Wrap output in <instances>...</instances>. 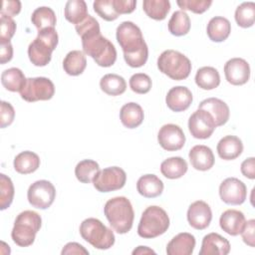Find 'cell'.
I'll list each match as a JSON object with an SVG mask.
<instances>
[{
	"label": "cell",
	"mask_w": 255,
	"mask_h": 255,
	"mask_svg": "<svg viewBox=\"0 0 255 255\" xmlns=\"http://www.w3.org/2000/svg\"><path fill=\"white\" fill-rule=\"evenodd\" d=\"M15 118V111L14 108L10 103L5 101L1 102V112H0V127L4 128L10 126Z\"/></svg>",
	"instance_id": "f6af8a7d"
},
{
	"label": "cell",
	"mask_w": 255,
	"mask_h": 255,
	"mask_svg": "<svg viewBox=\"0 0 255 255\" xmlns=\"http://www.w3.org/2000/svg\"><path fill=\"white\" fill-rule=\"evenodd\" d=\"M62 255H67V254H85L89 255V251L85 249V247L77 242H69L67 243L63 250H62Z\"/></svg>",
	"instance_id": "f907efd6"
},
{
	"label": "cell",
	"mask_w": 255,
	"mask_h": 255,
	"mask_svg": "<svg viewBox=\"0 0 255 255\" xmlns=\"http://www.w3.org/2000/svg\"><path fill=\"white\" fill-rule=\"evenodd\" d=\"M195 83L202 90H213L220 84V75L213 67H202L197 70Z\"/></svg>",
	"instance_id": "f546056e"
},
{
	"label": "cell",
	"mask_w": 255,
	"mask_h": 255,
	"mask_svg": "<svg viewBox=\"0 0 255 255\" xmlns=\"http://www.w3.org/2000/svg\"><path fill=\"white\" fill-rule=\"evenodd\" d=\"M155 254V252L152 250V249H150V248H148V247H146V246H138L136 249H134L133 251H132V255H135V254Z\"/></svg>",
	"instance_id": "f5cc1de1"
},
{
	"label": "cell",
	"mask_w": 255,
	"mask_h": 255,
	"mask_svg": "<svg viewBox=\"0 0 255 255\" xmlns=\"http://www.w3.org/2000/svg\"><path fill=\"white\" fill-rule=\"evenodd\" d=\"M151 79L148 75L143 73H136L129 79V87L132 92L136 94H146L151 89Z\"/></svg>",
	"instance_id": "60d3db41"
},
{
	"label": "cell",
	"mask_w": 255,
	"mask_h": 255,
	"mask_svg": "<svg viewBox=\"0 0 255 255\" xmlns=\"http://www.w3.org/2000/svg\"><path fill=\"white\" fill-rule=\"evenodd\" d=\"M41 225L42 218L37 212L32 210L22 211L17 215L11 231V237L14 243L20 247L32 245Z\"/></svg>",
	"instance_id": "5b68a950"
},
{
	"label": "cell",
	"mask_w": 255,
	"mask_h": 255,
	"mask_svg": "<svg viewBox=\"0 0 255 255\" xmlns=\"http://www.w3.org/2000/svg\"><path fill=\"white\" fill-rule=\"evenodd\" d=\"M189 16L182 10H177L172 13L168 21V31L176 37L186 35L190 30Z\"/></svg>",
	"instance_id": "e575fe53"
},
{
	"label": "cell",
	"mask_w": 255,
	"mask_h": 255,
	"mask_svg": "<svg viewBox=\"0 0 255 255\" xmlns=\"http://www.w3.org/2000/svg\"><path fill=\"white\" fill-rule=\"evenodd\" d=\"M241 172L249 179L255 178V158L253 156L248 157L241 163Z\"/></svg>",
	"instance_id": "681fc988"
},
{
	"label": "cell",
	"mask_w": 255,
	"mask_h": 255,
	"mask_svg": "<svg viewBox=\"0 0 255 255\" xmlns=\"http://www.w3.org/2000/svg\"><path fill=\"white\" fill-rule=\"evenodd\" d=\"M192 100L193 97L190 90L183 86H176L171 88L165 97V103L167 107L175 113L187 110L190 107Z\"/></svg>",
	"instance_id": "e0dca14e"
},
{
	"label": "cell",
	"mask_w": 255,
	"mask_h": 255,
	"mask_svg": "<svg viewBox=\"0 0 255 255\" xmlns=\"http://www.w3.org/2000/svg\"><path fill=\"white\" fill-rule=\"evenodd\" d=\"M21 11V2L19 0H4L2 2L1 15H6L9 17L16 16Z\"/></svg>",
	"instance_id": "7dc6e473"
},
{
	"label": "cell",
	"mask_w": 255,
	"mask_h": 255,
	"mask_svg": "<svg viewBox=\"0 0 255 255\" xmlns=\"http://www.w3.org/2000/svg\"><path fill=\"white\" fill-rule=\"evenodd\" d=\"M16 31V23L12 17L1 15L0 19V44L10 42Z\"/></svg>",
	"instance_id": "7bdbcfd3"
},
{
	"label": "cell",
	"mask_w": 255,
	"mask_h": 255,
	"mask_svg": "<svg viewBox=\"0 0 255 255\" xmlns=\"http://www.w3.org/2000/svg\"><path fill=\"white\" fill-rule=\"evenodd\" d=\"M235 21L238 26L242 28H249L253 26L255 21V3L243 2L235 10Z\"/></svg>",
	"instance_id": "74e56055"
},
{
	"label": "cell",
	"mask_w": 255,
	"mask_h": 255,
	"mask_svg": "<svg viewBox=\"0 0 255 255\" xmlns=\"http://www.w3.org/2000/svg\"><path fill=\"white\" fill-rule=\"evenodd\" d=\"M158 70L174 81L185 80L191 72V62L182 53L175 50L163 51L157 59Z\"/></svg>",
	"instance_id": "52a82bcc"
},
{
	"label": "cell",
	"mask_w": 255,
	"mask_h": 255,
	"mask_svg": "<svg viewBox=\"0 0 255 255\" xmlns=\"http://www.w3.org/2000/svg\"><path fill=\"white\" fill-rule=\"evenodd\" d=\"M56 197L55 186L48 180L42 179L32 183L27 191L29 203L38 209L49 208Z\"/></svg>",
	"instance_id": "8fae6325"
},
{
	"label": "cell",
	"mask_w": 255,
	"mask_h": 255,
	"mask_svg": "<svg viewBox=\"0 0 255 255\" xmlns=\"http://www.w3.org/2000/svg\"><path fill=\"white\" fill-rule=\"evenodd\" d=\"M217 153L224 160H233L243 151L242 140L235 135H226L217 143Z\"/></svg>",
	"instance_id": "603a6c76"
},
{
	"label": "cell",
	"mask_w": 255,
	"mask_h": 255,
	"mask_svg": "<svg viewBox=\"0 0 255 255\" xmlns=\"http://www.w3.org/2000/svg\"><path fill=\"white\" fill-rule=\"evenodd\" d=\"M206 32L211 41L217 43L223 42L230 35L231 24L228 19L221 16H215L209 20Z\"/></svg>",
	"instance_id": "484cf974"
},
{
	"label": "cell",
	"mask_w": 255,
	"mask_h": 255,
	"mask_svg": "<svg viewBox=\"0 0 255 255\" xmlns=\"http://www.w3.org/2000/svg\"><path fill=\"white\" fill-rule=\"evenodd\" d=\"M212 219V211L210 206L202 200L194 201L187 210V220L191 227L197 230L207 228Z\"/></svg>",
	"instance_id": "2e32d148"
},
{
	"label": "cell",
	"mask_w": 255,
	"mask_h": 255,
	"mask_svg": "<svg viewBox=\"0 0 255 255\" xmlns=\"http://www.w3.org/2000/svg\"><path fill=\"white\" fill-rule=\"evenodd\" d=\"M127 181L126 171L119 166L100 169L93 179L94 187L100 192H111L121 189Z\"/></svg>",
	"instance_id": "30bf717a"
},
{
	"label": "cell",
	"mask_w": 255,
	"mask_h": 255,
	"mask_svg": "<svg viewBox=\"0 0 255 255\" xmlns=\"http://www.w3.org/2000/svg\"><path fill=\"white\" fill-rule=\"evenodd\" d=\"M113 5L116 12L121 14H129L133 12L136 6L135 0H113Z\"/></svg>",
	"instance_id": "c3c4849f"
},
{
	"label": "cell",
	"mask_w": 255,
	"mask_h": 255,
	"mask_svg": "<svg viewBox=\"0 0 255 255\" xmlns=\"http://www.w3.org/2000/svg\"><path fill=\"white\" fill-rule=\"evenodd\" d=\"M219 195L223 202L229 205L242 204L247 196L246 185L236 177L224 179L219 186Z\"/></svg>",
	"instance_id": "4fadbf2b"
},
{
	"label": "cell",
	"mask_w": 255,
	"mask_h": 255,
	"mask_svg": "<svg viewBox=\"0 0 255 255\" xmlns=\"http://www.w3.org/2000/svg\"><path fill=\"white\" fill-rule=\"evenodd\" d=\"M64 15L70 23L79 24L89 15L86 2L84 0H69L65 5Z\"/></svg>",
	"instance_id": "d6a6232c"
},
{
	"label": "cell",
	"mask_w": 255,
	"mask_h": 255,
	"mask_svg": "<svg viewBox=\"0 0 255 255\" xmlns=\"http://www.w3.org/2000/svg\"><path fill=\"white\" fill-rule=\"evenodd\" d=\"M117 40L124 52L126 63L131 68L142 67L148 58V48L140 29L130 21L122 22L117 28Z\"/></svg>",
	"instance_id": "6da1fadb"
},
{
	"label": "cell",
	"mask_w": 255,
	"mask_h": 255,
	"mask_svg": "<svg viewBox=\"0 0 255 255\" xmlns=\"http://www.w3.org/2000/svg\"><path fill=\"white\" fill-rule=\"evenodd\" d=\"M75 28H76L77 34L80 37H83L84 35H87L89 33L101 30L99 22L91 15H88L82 22L75 25Z\"/></svg>",
	"instance_id": "ee69618b"
},
{
	"label": "cell",
	"mask_w": 255,
	"mask_h": 255,
	"mask_svg": "<svg viewBox=\"0 0 255 255\" xmlns=\"http://www.w3.org/2000/svg\"><path fill=\"white\" fill-rule=\"evenodd\" d=\"M31 21L38 31H40L45 28H55L57 19L53 9L42 6L34 10L31 16Z\"/></svg>",
	"instance_id": "836d02e7"
},
{
	"label": "cell",
	"mask_w": 255,
	"mask_h": 255,
	"mask_svg": "<svg viewBox=\"0 0 255 255\" xmlns=\"http://www.w3.org/2000/svg\"><path fill=\"white\" fill-rule=\"evenodd\" d=\"M14 185L11 178L4 173L0 174V209H7L14 198Z\"/></svg>",
	"instance_id": "f35d334b"
},
{
	"label": "cell",
	"mask_w": 255,
	"mask_h": 255,
	"mask_svg": "<svg viewBox=\"0 0 255 255\" xmlns=\"http://www.w3.org/2000/svg\"><path fill=\"white\" fill-rule=\"evenodd\" d=\"M254 232H255V220L254 219H250V220L245 222L244 228H243V230L240 233L244 243L247 244L250 247H254L255 246Z\"/></svg>",
	"instance_id": "bcb514c9"
},
{
	"label": "cell",
	"mask_w": 255,
	"mask_h": 255,
	"mask_svg": "<svg viewBox=\"0 0 255 255\" xmlns=\"http://www.w3.org/2000/svg\"><path fill=\"white\" fill-rule=\"evenodd\" d=\"M104 213L112 228L119 234H126L131 229L134 212L127 197L117 196L109 199L105 204Z\"/></svg>",
	"instance_id": "7a4b0ae2"
},
{
	"label": "cell",
	"mask_w": 255,
	"mask_h": 255,
	"mask_svg": "<svg viewBox=\"0 0 255 255\" xmlns=\"http://www.w3.org/2000/svg\"><path fill=\"white\" fill-rule=\"evenodd\" d=\"M163 182L155 174H144L136 182V189L140 195L146 198L159 196L163 191Z\"/></svg>",
	"instance_id": "cb8c5ba5"
},
{
	"label": "cell",
	"mask_w": 255,
	"mask_h": 255,
	"mask_svg": "<svg viewBox=\"0 0 255 255\" xmlns=\"http://www.w3.org/2000/svg\"><path fill=\"white\" fill-rule=\"evenodd\" d=\"M142 9L149 18L161 21L165 19L170 10V2L168 0H144Z\"/></svg>",
	"instance_id": "d590c367"
},
{
	"label": "cell",
	"mask_w": 255,
	"mask_h": 255,
	"mask_svg": "<svg viewBox=\"0 0 255 255\" xmlns=\"http://www.w3.org/2000/svg\"><path fill=\"white\" fill-rule=\"evenodd\" d=\"M246 219L243 212L236 209H228L224 211L219 219L221 229L231 236L241 233L244 228Z\"/></svg>",
	"instance_id": "ffe728a7"
},
{
	"label": "cell",
	"mask_w": 255,
	"mask_h": 255,
	"mask_svg": "<svg viewBox=\"0 0 255 255\" xmlns=\"http://www.w3.org/2000/svg\"><path fill=\"white\" fill-rule=\"evenodd\" d=\"M169 227V217L159 206H148L141 214L137 234L141 238L151 239L163 234Z\"/></svg>",
	"instance_id": "8992f818"
},
{
	"label": "cell",
	"mask_w": 255,
	"mask_h": 255,
	"mask_svg": "<svg viewBox=\"0 0 255 255\" xmlns=\"http://www.w3.org/2000/svg\"><path fill=\"white\" fill-rule=\"evenodd\" d=\"M229 252V241L220 234L211 232L203 237L199 255H226Z\"/></svg>",
	"instance_id": "ac0fdd59"
},
{
	"label": "cell",
	"mask_w": 255,
	"mask_h": 255,
	"mask_svg": "<svg viewBox=\"0 0 255 255\" xmlns=\"http://www.w3.org/2000/svg\"><path fill=\"white\" fill-rule=\"evenodd\" d=\"M13 164L18 173L29 174L36 171L40 166V157L33 151L25 150L15 156Z\"/></svg>",
	"instance_id": "4316f807"
},
{
	"label": "cell",
	"mask_w": 255,
	"mask_h": 255,
	"mask_svg": "<svg viewBox=\"0 0 255 255\" xmlns=\"http://www.w3.org/2000/svg\"><path fill=\"white\" fill-rule=\"evenodd\" d=\"M224 74L227 82L234 86H241L250 78V66L242 58H232L224 65Z\"/></svg>",
	"instance_id": "9a60e30c"
},
{
	"label": "cell",
	"mask_w": 255,
	"mask_h": 255,
	"mask_svg": "<svg viewBox=\"0 0 255 255\" xmlns=\"http://www.w3.org/2000/svg\"><path fill=\"white\" fill-rule=\"evenodd\" d=\"M189 160L193 168L196 170L206 171L214 165V154L210 147L197 144L189 150Z\"/></svg>",
	"instance_id": "44dd1931"
},
{
	"label": "cell",
	"mask_w": 255,
	"mask_h": 255,
	"mask_svg": "<svg viewBox=\"0 0 255 255\" xmlns=\"http://www.w3.org/2000/svg\"><path fill=\"white\" fill-rule=\"evenodd\" d=\"M82 238L93 247L106 250L115 244V234L101 220L97 218H87L80 225Z\"/></svg>",
	"instance_id": "ba28073f"
},
{
	"label": "cell",
	"mask_w": 255,
	"mask_h": 255,
	"mask_svg": "<svg viewBox=\"0 0 255 255\" xmlns=\"http://www.w3.org/2000/svg\"><path fill=\"white\" fill-rule=\"evenodd\" d=\"M187 168V162L180 156L168 157L160 164V172L169 179L180 178L186 173Z\"/></svg>",
	"instance_id": "83f0119b"
},
{
	"label": "cell",
	"mask_w": 255,
	"mask_h": 255,
	"mask_svg": "<svg viewBox=\"0 0 255 255\" xmlns=\"http://www.w3.org/2000/svg\"><path fill=\"white\" fill-rule=\"evenodd\" d=\"M100 170V165L93 159H83L75 167V175L82 183L93 182L95 175Z\"/></svg>",
	"instance_id": "8d00e7d4"
},
{
	"label": "cell",
	"mask_w": 255,
	"mask_h": 255,
	"mask_svg": "<svg viewBox=\"0 0 255 255\" xmlns=\"http://www.w3.org/2000/svg\"><path fill=\"white\" fill-rule=\"evenodd\" d=\"M93 7L95 12L106 21H115L119 17L114 8L113 0H97L93 3Z\"/></svg>",
	"instance_id": "ab89813d"
},
{
	"label": "cell",
	"mask_w": 255,
	"mask_h": 255,
	"mask_svg": "<svg viewBox=\"0 0 255 255\" xmlns=\"http://www.w3.org/2000/svg\"><path fill=\"white\" fill-rule=\"evenodd\" d=\"M160 146L167 151L179 150L185 143V135L181 128L174 124H167L160 128L157 133Z\"/></svg>",
	"instance_id": "5bb4252c"
},
{
	"label": "cell",
	"mask_w": 255,
	"mask_h": 255,
	"mask_svg": "<svg viewBox=\"0 0 255 255\" xmlns=\"http://www.w3.org/2000/svg\"><path fill=\"white\" fill-rule=\"evenodd\" d=\"M101 90L109 96H120L126 92V80L117 74H107L100 81Z\"/></svg>",
	"instance_id": "4dcf8cb0"
},
{
	"label": "cell",
	"mask_w": 255,
	"mask_h": 255,
	"mask_svg": "<svg viewBox=\"0 0 255 255\" xmlns=\"http://www.w3.org/2000/svg\"><path fill=\"white\" fill-rule=\"evenodd\" d=\"M26 80L25 75L18 68L7 69L1 75V83L3 87L10 92L20 93L26 83Z\"/></svg>",
	"instance_id": "1f68e13d"
},
{
	"label": "cell",
	"mask_w": 255,
	"mask_h": 255,
	"mask_svg": "<svg viewBox=\"0 0 255 255\" xmlns=\"http://www.w3.org/2000/svg\"><path fill=\"white\" fill-rule=\"evenodd\" d=\"M216 128L212 116L201 109L195 111L188 120V129L195 138L205 139L211 136Z\"/></svg>",
	"instance_id": "7c38bea8"
},
{
	"label": "cell",
	"mask_w": 255,
	"mask_h": 255,
	"mask_svg": "<svg viewBox=\"0 0 255 255\" xmlns=\"http://www.w3.org/2000/svg\"><path fill=\"white\" fill-rule=\"evenodd\" d=\"M82 39L84 53L94 59L100 67H111L117 60V50L114 44L105 38L101 31L87 34Z\"/></svg>",
	"instance_id": "3957f363"
},
{
	"label": "cell",
	"mask_w": 255,
	"mask_h": 255,
	"mask_svg": "<svg viewBox=\"0 0 255 255\" xmlns=\"http://www.w3.org/2000/svg\"><path fill=\"white\" fill-rule=\"evenodd\" d=\"M198 109L208 112L212 116L216 127H221L225 125L229 120V116H230L229 107L225 102H223L220 99H217V98L205 99L199 104Z\"/></svg>",
	"instance_id": "d6986e66"
},
{
	"label": "cell",
	"mask_w": 255,
	"mask_h": 255,
	"mask_svg": "<svg viewBox=\"0 0 255 255\" xmlns=\"http://www.w3.org/2000/svg\"><path fill=\"white\" fill-rule=\"evenodd\" d=\"M87 67V59L84 52L80 50H74L69 52L64 61L63 69L70 76L81 75Z\"/></svg>",
	"instance_id": "f1b7e54d"
},
{
	"label": "cell",
	"mask_w": 255,
	"mask_h": 255,
	"mask_svg": "<svg viewBox=\"0 0 255 255\" xmlns=\"http://www.w3.org/2000/svg\"><path fill=\"white\" fill-rule=\"evenodd\" d=\"M176 4L182 11L188 10L195 14H202L211 6V0H178Z\"/></svg>",
	"instance_id": "b9f144b4"
},
{
	"label": "cell",
	"mask_w": 255,
	"mask_h": 255,
	"mask_svg": "<svg viewBox=\"0 0 255 255\" xmlns=\"http://www.w3.org/2000/svg\"><path fill=\"white\" fill-rule=\"evenodd\" d=\"M55 94L53 82L45 77L28 78L23 89L20 91L21 98L29 103L37 101H48Z\"/></svg>",
	"instance_id": "9c48e42d"
},
{
	"label": "cell",
	"mask_w": 255,
	"mask_h": 255,
	"mask_svg": "<svg viewBox=\"0 0 255 255\" xmlns=\"http://www.w3.org/2000/svg\"><path fill=\"white\" fill-rule=\"evenodd\" d=\"M144 114L142 108L133 102L125 104L120 112V120L128 128H135L143 122Z\"/></svg>",
	"instance_id": "d4e9b609"
},
{
	"label": "cell",
	"mask_w": 255,
	"mask_h": 255,
	"mask_svg": "<svg viewBox=\"0 0 255 255\" xmlns=\"http://www.w3.org/2000/svg\"><path fill=\"white\" fill-rule=\"evenodd\" d=\"M195 247V237L188 232L174 236L166 246L167 255H191Z\"/></svg>",
	"instance_id": "7402d4cb"
},
{
	"label": "cell",
	"mask_w": 255,
	"mask_h": 255,
	"mask_svg": "<svg viewBox=\"0 0 255 255\" xmlns=\"http://www.w3.org/2000/svg\"><path fill=\"white\" fill-rule=\"evenodd\" d=\"M13 57V47L10 42L0 44V63L2 65L11 61Z\"/></svg>",
	"instance_id": "816d5d0a"
},
{
	"label": "cell",
	"mask_w": 255,
	"mask_h": 255,
	"mask_svg": "<svg viewBox=\"0 0 255 255\" xmlns=\"http://www.w3.org/2000/svg\"><path fill=\"white\" fill-rule=\"evenodd\" d=\"M58 42L59 37L55 28H45L38 31L37 37L28 47V56L31 63L37 67L48 65Z\"/></svg>",
	"instance_id": "277c9868"
}]
</instances>
